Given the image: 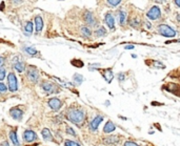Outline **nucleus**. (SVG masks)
<instances>
[{"label":"nucleus","mask_w":180,"mask_h":146,"mask_svg":"<svg viewBox=\"0 0 180 146\" xmlns=\"http://www.w3.org/2000/svg\"><path fill=\"white\" fill-rule=\"evenodd\" d=\"M158 33L161 36H163V37H168V38H173L176 36L175 30L166 24H160L158 26Z\"/></svg>","instance_id":"obj_2"},{"label":"nucleus","mask_w":180,"mask_h":146,"mask_svg":"<svg viewBox=\"0 0 180 146\" xmlns=\"http://www.w3.org/2000/svg\"><path fill=\"white\" fill-rule=\"evenodd\" d=\"M25 52L29 54V55H31V56H35V55H37L38 54V52H37V50H35L34 47H25Z\"/></svg>","instance_id":"obj_25"},{"label":"nucleus","mask_w":180,"mask_h":146,"mask_svg":"<svg viewBox=\"0 0 180 146\" xmlns=\"http://www.w3.org/2000/svg\"><path fill=\"white\" fill-rule=\"evenodd\" d=\"M72 64H73V65L77 66V67H82V66H83V62H82V61H80V60H73Z\"/></svg>","instance_id":"obj_28"},{"label":"nucleus","mask_w":180,"mask_h":146,"mask_svg":"<svg viewBox=\"0 0 180 146\" xmlns=\"http://www.w3.org/2000/svg\"><path fill=\"white\" fill-rule=\"evenodd\" d=\"M8 85H9V89L11 91H16L18 89V82H17V78L14 73H10L8 76Z\"/></svg>","instance_id":"obj_3"},{"label":"nucleus","mask_w":180,"mask_h":146,"mask_svg":"<svg viewBox=\"0 0 180 146\" xmlns=\"http://www.w3.org/2000/svg\"><path fill=\"white\" fill-rule=\"evenodd\" d=\"M124 79V74H119V80H123Z\"/></svg>","instance_id":"obj_37"},{"label":"nucleus","mask_w":180,"mask_h":146,"mask_svg":"<svg viewBox=\"0 0 180 146\" xmlns=\"http://www.w3.org/2000/svg\"><path fill=\"white\" fill-rule=\"evenodd\" d=\"M35 25H36V32L40 33L43 28V20L41 16H37L35 18Z\"/></svg>","instance_id":"obj_14"},{"label":"nucleus","mask_w":180,"mask_h":146,"mask_svg":"<svg viewBox=\"0 0 180 146\" xmlns=\"http://www.w3.org/2000/svg\"><path fill=\"white\" fill-rule=\"evenodd\" d=\"M146 25H148V28H152V26H151V24L149 22H146Z\"/></svg>","instance_id":"obj_41"},{"label":"nucleus","mask_w":180,"mask_h":146,"mask_svg":"<svg viewBox=\"0 0 180 146\" xmlns=\"http://www.w3.org/2000/svg\"><path fill=\"white\" fill-rule=\"evenodd\" d=\"M102 120H103V117L102 116H97V117H96V118L94 119L92 122H91V125H90L91 130H92V131L97 130L98 126H99V124L102 122Z\"/></svg>","instance_id":"obj_12"},{"label":"nucleus","mask_w":180,"mask_h":146,"mask_svg":"<svg viewBox=\"0 0 180 146\" xmlns=\"http://www.w3.org/2000/svg\"><path fill=\"white\" fill-rule=\"evenodd\" d=\"M160 16H161V12L158 6H153L146 14V17L151 20H158V19H160Z\"/></svg>","instance_id":"obj_4"},{"label":"nucleus","mask_w":180,"mask_h":146,"mask_svg":"<svg viewBox=\"0 0 180 146\" xmlns=\"http://www.w3.org/2000/svg\"><path fill=\"white\" fill-rule=\"evenodd\" d=\"M4 77H5V69L3 67H1L0 68V81L3 80Z\"/></svg>","instance_id":"obj_31"},{"label":"nucleus","mask_w":180,"mask_h":146,"mask_svg":"<svg viewBox=\"0 0 180 146\" xmlns=\"http://www.w3.org/2000/svg\"><path fill=\"white\" fill-rule=\"evenodd\" d=\"M177 20L180 21V15H177Z\"/></svg>","instance_id":"obj_43"},{"label":"nucleus","mask_w":180,"mask_h":146,"mask_svg":"<svg viewBox=\"0 0 180 146\" xmlns=\"http://www.w3.org/2000/svg\"><path fill=\"white\" fill-rule=\"evenodd\" d=\"M108 2L110 3L111 5H113V6H116V5H118L120 2H121V0H108Z\"/></svg>","instance_id":"obj_29"},{"label":"nucleus","mask_w":180,"mask_h":146,"mask_svg":"<svg viewBox=\"0 0 180 146\" xmlns=\"http://www.w3.org/2000/svg\"><path fill=\"white\" fill-rule=\"evenodd\" d=\"M125 50H133L134 48V45H125Z\"/></svg>","instance_id":"obj_36"},{"label":"nucleus","mask_w":180,"mask_h":146,"mask_svg":"<svg viewBox=\"0 0 180 146\" xmlns=\"http://www.w3.org/2000/svg\"><path fill=\"white\" fill-rule=\"evenodd\" d=\"M0 146H10V144H9L8 141H4V142H2V143H1V145H0Z\"/></svg>","instance_id":"obj_35"},{"label":"nucleus","mask_w":180,"mask_h":146,"mask_svg":"<svg viewBox=\"0 0 180 146\" xmlns=\"http://www.w3.org/2000/svg\"><path fill=\"white\" fill-rule=\"evenodd\" d=\"M10 115L13 119L15 120H21L23 116V111L19 108V107H13L10 111Z\"/></svg>","instance_id":"obj_6"},{"label":"nucleus","mask_w":180,"mask_h":146,"mask_svg":"<svg viewBox=\"0 0 180 146\" xmlns=\"http://www.w3.org/2000/svg\"><path fill=\"white\" fill-rule=\"evenodd\" d=\"M42 137L45 141H53V136H52V134H51L50 129H48V128L42 129Z\"/></svg>","instance_id":"obj_18"},{"label":"nucleus","mask_w":180,"mask_h":146,"mask_svg":"<svg viewBox=\"0 0 180 146\" xmlns=\"http://www.w3.org/2000/svg\"><path fill=\"white\" fill-rule=\"evenodd\" d=\"M37 139V135L35 131L33 130H25L23 133V140H25L26 142H33Z\"/></svg>","instance_id":"obj_8"},{"label":"nucleus","mask_w":180,"mask_h":146,"mask_svg":"<svg viewBox=\"0 0 180 146\" xmlns=\"http://www.w3.org/2000/svg\"><path fill=\"white\" fill-rule=\"evenodd\" d=\"M74 80H75L76 83L81 84L83 81V77L81 75H79V74H75V75H74Z\"/></svg>","instance_id":"obj_26"},{"label":"nucleus","mask_w":180,"mask_h":146,"mask_svg":"<svg viewBox=\"0 0 180 146\" xmlns=\"http://www.w3.org/2000/svg\"><path fill=\"white\" fill-rule=\"evenodd\" d=\"M164 88L166 89V91H169V93H172L174 94V95H176V96L180 97V85L179 84H168V85H165Z\"/></svg>","instance_id":"obj_5"},{"label":"nucleus","mask_w":180,"mask_h":146,"mask_svg":"<svg viewBox=\"0 0 180 146\" xmlns=\"http://www.w3.org/2000/svg\"><path fill=\"white\" fill-rule=\"evenodd\" d=\"M49 106H50L53 111H58L62 106V102L58 98H52L49 100Z\"/></svg>","instance_id":"obj_7"},{"label":"nucleus","mask_w":180,"mask_h":146,"mask_svg":"<svg viewBox=\"0 0 180 146\" xmlns=\"http://www.w3.org/2000/svg\"><path fill=\"white\" fill-rule=\"evenodd\" d=\"M6 89H8V88H6V86H5L3 83H1V82H0V91H1V93H4V91H6Z\"/></svg>","instance_id":"obj_32"},{"label":"nucleus","mask_w":180,"mask_h":146,"mask_svg":"<svg viewBox=\"0 0 180 146\" xmlns=\"http://www.w3.org/2000/svg\"><path fill=\"white\" fill-rule=\"evenodd\" d=\"M103 76H104V79L106 80V82H109L110 83L111 81L113 80V77H114V75H113V72L111 68H108V69H105L104 73H103Z\"/></svg>","instance_id":"obj_19"},{"label":"nucleus","mask_w":180,"mask_h":146,"mask_svg":"<svg viewBox=\"0 0 180 146\" xmlns=\"http://www.w3.org/2000/svg\"><path fill=\"white\" fill-rule=\"evenodd\" d=\"M24 32L28 34L26 36H30V34L33 33V22H31V21H28V22L25 23V25H24Z\"/></svg>","instance_id":"obj_21"},{"label":"nucleus","mask_w":180,"mask_h":146,"mask_svg":"<svg viewBox=\"0 0 180 146\" xmlns=\"http://www.w3.org/2000/svg\"><path fill=\"white\" fill-rule=\"evenodd\" d=\"M28 77L31 81H33V82H37L38 79H39V74H38L37 69L31 66L28 71Z\"/></svg>","instance_id":"obj_9"},{"label":"nucleus","mask_w":180,"mask_h":146,"mask_svg":"<svg viewBox=\"0 0 180 146\" xmlns=\"http://www.w3.org/2000/svg\"><path fill=\"white\" fill-rule=\"evenodd\" d=\"M81 34H82L83 36H85V37H90V36L92 35V32H91V30L88 28V26H82V28H81Z\"/></svg>","instance_id":"obj_22"},{"label":"nucleus","mask_w":180,"mask_h":146,"mask_svg":"<svg viewBox=\"0 0 180 146\" xmlns=\"http://www.w3.org/2000/svg\"><path fill=\"white\" fill-rule=\"evenodd\" d=\"M120 138L118 136H110L109 138L104 139L103 140V143L108 144V145H111V144H117L119 142Z\"/></svg>","instance_id":"obj_15"},{"label":"nucleus","mask_w":180,"mask_h":146,"mask_svg":"<svg viewBox=\"0 0 180 146\" xmlns=\"http://www.w3.org/2000/svg\"><path fill=\"white\" fill-rule=\"evenodd\" d=\"M95 34L98 36V37H102V36H105L106 35V30H105L103 26H100L97 30L95 32Z\"/></svg>","instance_id":"obj_23"},{"label":"nucleus","mask_w":180,"mask_h":146,"mask_svg":"<svg viewBox=\"0 0 180 146\" xmlns=\"http://www.w3.org/2000/svg\"><path fill=\"white\" fill-rule=\"evenodd\" d=\"M115 128H116L115 124L111 121H108L106 124L104 125V127H103V131H104L105 134H109V133H112L113 130H115Z\"/></svg>","instance_id":"obj_16"},{"label":"nucleus","mask_w":180,"mask_h":146,"mask_svg":"<svg viewBox=\"0 0 180 146\" xmlns=\"http://www.w3.org/2000/svg\"><path fill=\"white\" fill-rule=\"evenodd\" d=\"M153 66H155V68L156 67H159V68H164L165 67L162 63H160L159 61H155V62H153Z\"/></svg>","instance_id":"obj_30"},{"label":"nucleus","mask_w":180,"mask_h":146,"mask_svg":"<svg viewBox=\"0 0 180 146\" xmlns=\"http://www.w3.org/2000/svg\"><path fill=\"white\" fill-rule=\"evenodd\" d=\"M83 19L89 25H95L96 24V20L95 18H94V15H93L92 13L89 12V11H85L84 14H83Z\"/></svg>","instance_id":"obj_10"},{"label":"nucleus","mask_w":180,"mask_h":146,"mask_svg":"<svg viewBox=\"0 0 180 146\" xmlns=\"http://www.w3.org/2000/svg\"><path fill=\"white\" fill-rule=\"evenodd\" d=\"M13 2L14 3H20V2H22V0H12Z\"/></svg>","instance_id":"obj_39"},{"label":"nucleus","mask_w":180,"mask_h":146,"mask_svg":"<svg viewBox=\"0 0 180 146\" xmlns=\"http://www.w3.org/2000/svg\"><path fill=\"white\" fill-rule=\"evenodd\" d=\"M66 117L71 122L77 124V125L84 121V113L79 109H70L66 113Z\"/></svg>","instance_id":"obj_1"},{"label":"nucleus","mask_w":180,"mask_h":146,"mask_svg":"<svg viewBox=\"0 0 180 146\" xmlns=\"http://www.w3.org/2000/svg\"><path fill=\"white\" fill-rule=\"evenodd\" d=\"M175 4L180 8V0H175Z\"/></svg>","instance_id":"obj_38"},{"label":"nucleus","mask_w":180,"mask_h":146,"mask_svg":"<svg viewBox=\"0 0 180 146\" xmlns=\"http://www.w3.org/2000/svg\"><path fill=\"white\" fill-rule=\"evenodd\" d=\"M124 146H139V145H137V144H136L135 142H132V141H128V142H125Z\"/></svg>","instance_id":"obj_33"},{"label":"nucleus","mask_w":180,"mask_h":146,"mask_svg":"<svg viewBox=\"0 0 180 146\" xmlns=\"http://www.w3.org/2000/svg\"><path fill=\"white\" fill-rule=\"evenodd\" d=\"M42 88L44 89V91L46 94H53L54 91H55V85L50 83V82H43Z\"/></svg>","instance_id":"obj_13"},{"label":"nucleus","mask_w":180,"mask_h":146,"mask_svg":"<svg viewBox=\"0 0 180 146\" xmlns=\"http://www.w3.org/2000/svg\"><path fill=\"white\" fill-rule=\"evenodd\" d=\"M10 138H11V140H12L13 144H14L15 146H19L20 145L19 141H18V138H17V133H16L15 130H12L10 133Z\"/></svg>","instance_id":"obj_20"},{"label":"nucleus","mask_w":180,"mask_h":146,"mask_svg":"<svg viewBox=\"0 0 180 146\" xmlns=\"http://www.w3.org/2000/svg\"><path fill=\"white\" fill-rule=\"evenodd\" d=\"M14 68L16 71H18L19 73H22L23 71L25 69V66H24V63L21 62V61H14Z\"/></svg>","instance_id":"obj_17"},{"label":"nucleus","mask_w":180,"mask_h":146,"mask_svg":"<svg viewBox=\"0 0 180 146\" xmlns=\"http://www.w3.org/2000/svg\"><path fill=\"white\" fill-rule=\"evenodd\" d=\"M104 22H105V24L108 25L109 28H111V30L114 28V26H115V19H114V17H113V15L111 14V13H106V14H105Z\"/></svg>","instance_id":"obj_11"},{"label":"nucleus","mask_w":180,"mask_h":146,"mask_svg":"<svg viewBox=\"0 0 180 146\" xmlns=\"http://www.w3.org/2000/svg\"><path fill=\"white\" fill-rule=\"evenodd\" d=\"M2 63H3V58H2V57H0V65H1Z\"/></svg>","instance_id":"obj_40"},{"label":"nucleus","mask_w":180,"mask_h":146,"mask_svg":"<svg viewBox=\"0 0 180 146\" xmlns=\"http://www.w3.org/2000/svg\"><path fill=\"white\" fill-rule=\"evenodd\" d=\"M156 1H157V2H164L165 0H156Z\"/></svg>","instance_id":"obj_42"},{"label":"nucleus","mask_w":180,"mask_h":146,"mask_svg":"<svg viewBox=\"0 0 180 146\" xmlns=\"http://www.w3.org/2000/svg\"><path fill=\"white\" fill-rule=\"evenodd\" d=\"M64 146H80V144L76 143L74 141H71V140H66L64 143Z\"/></svg>","instance_id":"obj_27"},{"label":"nucleus","mask_w":180,"mask_h":146,"mask_svg":"<svg viewBox=\"0 0 180 146\" xmlns=\"http://www.w3.org/2000/svg\"><path fill=\"white\" fill-rule=\"evenodd\" d=\"M66 133H68V134H71L72 136H74V137L76 136V133H75L74 130H73V129L71 128V127H68V128H66Z\"/></svg>","instance_id":"obj_34"},{"label":"nucleus","mask_w":180,"mask_h":146,"mask_svg":"<svg viewBox=\"0 0 180 146\" xmlns=\"http://www.w3.org/2000/svg\"><path fill=\"white\" fill-rule=\"evenodd\" d=\"M118 20L120 24H123L125 20V13L124 12H118Z\"/></svg>","instance_id":"obj_24"}]
</instances>
